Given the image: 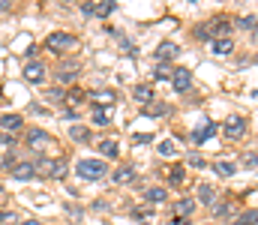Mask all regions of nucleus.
Listing matches in <instances>:
<instances>
[{
  "label": "nucleus",
  "mask_w": 258,
  "mask_h": 225,
  "mask_svg": "<svg viewBox=\"0 0 258 225\" xmlns=\"http://www.w3.org/2000/svg\"><path fill=\"white\" fill-rule=\"evenodd\" d=\"M105 171H108V165L102 159H78V165H75V174L81 180H102Z\"/></svg>",
  "instance_id": "f257e3e1"
},
{
  "label": "nucleus",
  "mask_w": 258,
  "mask_h": 225,
  "mask_svg": "<svg viewBox=\"0 0 258 225\" xmlns=\"http://www.w3.org/2000/svg\"><path fill=\"white\" fill-rule=\"evenodd\" d=\"M78 48V39L72 36V33H51L48 39H45V51H51V54H63V51H75Z\"/></svg>",
  "instance_id": "f03ea898"
},
{
  "label": "nucleus",
  "mask_w": 258,
  "mask_h": 225,
  "mask_svg": "<svg viewBox=\"0 0 258 225\" xmlns=\"http://www.w3.org/2000/svg\"><path fill=\"white\" fill-rule=\"evenodd\" d=\"M36 171L45 174V177H51V180H60L66 174V159H39Z\"/></svg>",
  "instance_id": "7ed1b4c3"
},
{
  "label": "nucleus",
  "mask_w": 258,
  "mask_h": 225,
  "mask_svg": "<svg viewBox=\"0 0 258 225\" xmlns=\"http://www.w3.org/2000/svg\"><path fill=\"white\" fill-rule=\"evenodd\" d=\"M249 135V123L243 120V117H231L228 123H225V138L228 141H243Z\"/></svg>",
  "instance_id": "20e7f679"
},
{
  "label": "nucleus",
  "mask_w": 258,
  "mask_h": 225,
  "mask_svg": "<svg viewBox=\"0 0 258 225\" xmlns=\"http://www.w3.org/2000/svg\"><path fill=\"white\" fill-rule=\"evenodd\" d=\"M207 33L213 36V42H216V39H231V21H228V18H216V21L207 27Z\"/></svg>",
  "instance_id": "39448f33"
},
{
  "label": "nucleus",
  "mask_w": 258,
  "mask_h": 225,
  "mask_svg": "<svg viewBox=\"0 0 258 225\" xmlns=\"http://www.w3.org/2000/svg\"><path fill=\"white\" fill-rule=\"evenodd\" d=\"M171 84H174L177 93H186V90L192 87V72H189L186 66H183V69H174V72H171Z\"/></svg>",
  "instance_id": "423d86ee"
},
{
  "label": "nucleus",
  "mask_w": 258,
  "mask_h": 225,
  "mask_svg": "<svg viewBox=\"0 0 258 225\" xmlns=\"http://www.w3.org/2000/svg\"><path fill=\"white\" fill-rule=\"evenodd\" d=\"M78 69H81V63H78V60H66V63H60V69H57V75H54V78H57L60 84H72Z\"/></svg>",
  "instance_id": "0eeeda50"
},
{
  "label": "nucleus",
  "mask_w": 258,
  "mask_h": 225,
  "mask_svg": "<svg viewBox=\"0 0 258 225\" xmlns=\"http://www.w3.org/2000/svg\"><path fill=\"white\" fill-rule=\"evenodd\" d=\"M24 81H27V84H42V81H45V66L36 63V60H30V63L24 66Z\"/></svg>",
  "instance_id": "6e6552de"
},
{
  "label": "nucleus",
  "mask_w": 258,
  "mask_h": 225,
  "mask_svg": "<svg viewBox=\"0 0 258 225\" xmlns=\"http://www.w3.org/2000/svg\"><path fill=\"white\" fill-rule=\"evenodd\" d=\"M0 129H6L9 135L12 132H21L24 129V117L21 114H0Z\"/></svg>",
  "instance_id": "1a4fd4ad"
},
{
  "label": "nucleus",
  "mask_w": 258,
  "mask_h": 225,
  "mask_svg": "<svg viewBox=\"0 0 258 225\" xmlns=\"http://www.w3.org/2000/svg\"><path fill=\"white\" fill-rule=\"evenodd\" d=\"M90 117H93V123H96V126H108V123L114 120V108H105V105H93Z\"/></svg>",
  "instance_id": "9d476101"
},
{
  "label": "nucleus",
  "mask_w": 258,
  "mask_h": 225,
  "mask_svg": "<svg viewBox=\"0 0 258 225\" xmlns=\"http://www.w3.org/2000/svg\"><path fill=\"white\" fill-rule=\"evenodd\" d=\"M9 174H12L15 180H33V177H36V162H18Z\"/></svg>",
  "instance_id": "9b49d317"
},
{
  "label": "nucleus",
  "mask_w": 258,
  "mask_h": 225,
  "mask_svg": "<svg viewBox=\"0 0 258 225\" xmlns=\"http://www.w3.org/2000/svg\"><path fill=\"white\" fill-rule=\"evenodd\" d=\"M177 51H180V48H177L174 42H159V45H156V60H159V63H168V60L177 57Z\"/></svg>",
  "instance_id": "f8f14e48"
},
{
  "label": "nucleus",
  "mask_w": 258,
  "mask_h": 225,
  "mask_svg": "<svg viewBox=\"0 0 258 225\" xmlns=\"http://www.w3.org/2000/svg\"><path fill=\"white\" fill-rule=\"evenodd\" d=\"M69 138L78 141V144H90V141H93V135H90V129H87L84 123H72V126H69Z\"/></svg>",
  "instance_id": "ddd939ff"
},
{
  "label": "nucleus",
  "mask_w": 258,
  "mask_h": 225,
  "mask_svg": "<svg viewBox=\"0 0 258 225\" xmlns=\"http://www.w3.org/2000/svg\"><path fill=\"white\" fill-rule=\"evenodd\" d=\"M39 144H51V135L42 129H27V147L39 150Z\"/></svg>",
  "instance_id": "4468645a"
},
{
  "label": "nucleus",
  "mask_w": 258,
  "mask_h": 225,
  "mask_svg": "<svg viewBox=\"0 0 258 225\" xmlns=\"http://www.w3.org/2000/svg\"><path fill=\"white\" fill-rule=\"evenodd\" d=\"M213 171H216L219 177H231V174H237V162H234V159H216V162H213Z\"/></svg>",
  "instance_id": "2eb2a0df"
},
{
  "label": "nucleus",
  "mask_w": 258,
  "mask_h": 225,
  "mask_svg": "<svg viewBox=\"0 0 258 225\" xmlns=\"http://www.w3.org/2000/svg\"><path fill=\"white\" fill-rule=\"evenodd\" d=\"M132 96H135V102H141V105H150V102H153V87H150V84H135Z\"/></svg>",
  "instance_id": "dca6fc26"
},
{
  "label": "nucleus",
  "mask_w": 258,
  "mask_h": 225,
  "mask_svg": "<svg viewBox=\"0 0 258 225\" xmlns=\"http://www.w3.org/2000/svg\"><path fill=\"white\" fill-rule=\"evenodd\" d=\"M111 180H114V183H120V186H123V183H132V180H135V168H129V165H120V168L111 174Z\"/></svg>",
  "instance_id": "f3484780"
},
{
  "label": "nucleus",
  "mask_w": 258,
  "mask_h": 225,
  "mask_svg": "<svg viewBox=\"0 0 258 225\" xmlns=\"http://www.w3.org/2000/svg\"><path fill=\"white\" fill-rule=\"evenodd\" d=\"M114 9H117V3H111V0H99V3H93V15H96V18H108Z\"/></svg>",
  "instance_id": "a211bd4d"
},
{
  "label": "nucleus",
  "mask_w": 258,
  "mask_h": 225,
  "mask_svg": "<svg viewBox=\"0 0 258 225\" xmlns=\"http://www.w3.org/2000/svg\"><path fill=\"white\" fill-rule=\"evenodd\" d=\"M114 99H117L114 90H96V93H93V105H105V108H111Z\"/></svg>",
  "instance_id": "6ab92c4d"
},
{
  "label": "nucleus",
  "mask_w": 258,
  "mask_h": 225,
  "mask_svg": "<svg viewBox=\"0 0 258 225\" xmlns=\"http://www.w3.org/2000/svg\"><path fill=\"white\" fill-rule=\"evenodd\" d=\"M231 51H234V42H231V39H216V42H213V54H216V57H228Z\"/></svg>",
  "instance_id": "aec40b11"
},
{
  "label": "nucleus",
  "mask_w": 258,
  "mask_h": 225,
  "mask_svg": "<svg viewBox=\"0 0 258 225\" xmlns=\"http://www.w3.org/2000/svg\"><path fill=\"white\" fill-rule=\"evenodd\" d=\"M144 198H147V201H150V204H162V201H165V198H168V192H165V189H162V186H150V189H147V192H144Z\"/></svg>",
  "instance_id": "412c9836"
},
{
  "label": "nucleus",
  "mask_w": 258,
  "mask_h": 225,
  "mask_svg": "<svg viewBox=\"0 0 258 225\" xmlns=\"http://www.w3.org/2000/svg\"><path fill=\"white\" fill-rule=\"evenodd\" d=\"M198 201H201V204H213V201H216V189H213L210 183H201V186H198Z\"/></svg>",
  "instance_id": "4be33fe9"
},
{
  "label": "nucleus",
  "mask_w": 258,
  "mask_h": 225,
  "mask_svg": "<svg viewBox=\"0 0 258 225\" xmlns=\"http://www.w3.org/2000/svg\"><path fill=\"white\" fill-rule=\"evenodd\" d=\"M144 114L147 117H162V114H168V105L165 102H150V105H144Z\"/></svg>",
  "instance_id": "5701e85b"
},
{
  "label": "nucleus",
  "mask_w": 258,
  "mask_h": 225,
  "mask_svg": "<svg viewBox=\"0 0 258 225\" xmlns=\"http://www.w3.org/2000/svg\"><path fill=\"white\" fill-rule=\"evenodd\" d=\"M99 153H102V156H111V159H117V153H120V150H117V141H114V138H105V141H99Z\"/></svg>",
  "instance_id": "b1692460"
},
{
  "label": "nucleus",
  "mask_w": 258,
  "mask_h": 225,
  "mask_svg": "<svg viewBox=\"0 0 258 225\" xmlns=\"http://www.w3.org/2000/svg\"><path fill=\"white\" fill-rule=\"evenodd\" d=\"M183 180H186V171H183V165H174V168H168V183L180 186Z\"/></svg>",
  "instance_id": "393cba45"
},
{
  "label": "nucleus",
  "mask_w": 258,
  "mask_h": 225,
  "mask_svg": "<svg viewBox=\"0 0 258 225\" xmlns=\"http://www.w3.org/2000/svg\"><path fill=\"white\" fill-rule=\"evenodd\" d=\"M213 132H216V126H213V123H207V126H201V129H195L192 141H195V144H201V141H207V138H210Z\"/></svg>",
  "instance_id": "a878e982"
},
{
  "label": "nucleus",
  "mask_w": 258,
  "mask_h": 225,
  "mask_svg": "<svg viewBox=\"0 0 258 225\" xmlns=\"http://www.w3.org/2000/svg\"><path fill=\"white\" fill-rule=\"evenodd\" d=\"M132 216L138 222H150L153 219V207H132Z\"/></svg>",
  "instance_id": "bb28decb"
},
{
  "label": "nucleus",
  "mask_w": 258,
  "mask_h": 225,
  "mask_svg": "<svg viewBox=\"0 0 258 225\" xmlns=\"http://www.w3.org/2000/svg\"><path fill=\"white\" fill-rule=\"evenodd\" d=\"M153 78H156V81H171V66H168V63H156Z\"/></svg>",
  "instance_id": "cd10ccee"
},
{
  "label": "nucleus",
  "mask_w": 258,
  "mask_h": 225,
  "mask_svg": "<svg viewBox=\"0 0 258 225\" xmlns=\"http://www.w3.org/2000/svg\"><path fill=\"white\" fill-rule=\"evenodd\" d=\"M174 210H177V213H183V216H189V213L195 210V201H192V198H180Z\"/></svg>",
  "instance_id": "c85d7f7f"
},
{
  "label": "nucleus",
  "mask_w": 258,
  "mask_h": 225,
  "mask_svg": "<svg viewBox=\"0 0 258 225\" xmlns=\"http://www.w3.org/2000/svg\"><path fill=\"white\" fill-rule=\"evenodd\" d=\"M186 165H192V168H204V165H207V162H204V156H201V153H186Z\"/></svg>",
  "instance_id": "c756f323"
},
{
  "label": "nucleus",
  "mask_w": 258,
  "mask_h": 225,
  "mask_svg": "<svg viewBox=\"0 0 258 225\" xmlns=\"http://www.w3.org/2000/svg\"><path fill=\"white\" fill-rule=\"evenodd\" d=\"M234 225H258V210H246V213H243Z\"/></svg>",
  "instance_id": "7c9ffc66"
},
{
  "label": "nucleus",
  "mask_w": 258,
  "mask_h": 225,
  "mask_svg": "<svg viewBox=\"0 0 258 225\" xmlns=\"http://www.w3.org/2000/svg\"><path fill=\"white\" fill-rule=\"evenodd\" d=\"M66 102H69V105L84 102V90H78V87H75V90H69V93H66Z\"/></svg>",
  "instance_id": "2f4dec72"
},
{
  "label": "nucleus",
  "mask_w": 258,
  "mask_h": 225,
  "mask_svg": "<svg viewBox=\"0 0 258 225\" xmlns=\"http://www.w3.org/2000/svg\"><path fill=\"white\" fill-rule=\"evenodd\" d=\"M159 156H174V153H177V147H174V141H162V144H159Z\"/></svg>",
  "instance_id": "473e14b6"
},
{
  "label": "nucleus",
  "mask_w": 258,
  "mask_h": 225,
  "mask_svg": "<svg viewBox=\"0 0 258 225\" xmlns=\"http://www.w3.org/2000/svg\"><path fill=\"white\" fill-rule=\"evenodd\" d=\"M0 165H3V168H6V171H12V168H15V165H18V159H15V153H12V150H9V153H6V156H3V162H0Z\"/></svg>",
  "instance_id": "72a5a7b5"
},
{
  "label": "nucleus",
  "mask_w": 258,
  "mask_h": 225,
  "mask_svg": "<svg viewBox=\"0 0 258 225\" xmlns=\"http://www.w3.org/2000/svg\"><path fill=\"white\" fill-rule=\"evenodd\" d=\"M237 24H240V27H243V30H252V27H258L255 15H243V18H240V21H237Z\"/></svg>",
  "instance_id": "f704fd0d"
},
{
  "label": "nucleus",
  "mask_w": 258,
  "mask_h": 225,
  "mask_svg": "<svg viewBox=\"0 0 258 225\" xmlns=\"http://www.w3.org/2000/svg\"><path fill=\"white\" fill-rule=\"evenodd\" d=\"M243 165L246 168H258V153H243Z\"/></svg>",
  "instance_id": "c9c22d12"
},
{
  "label": "nucleus",
  "mask_w": 258,
  "mask_h": 225,
  "mask_svg": "<svg viewBox=\"0 0 258 225\" xmlns=\"http://www.w3.org/2000/svg\"><path fill=\"white\" fill-rule=\"evenodd\" d=\"M153 141V135H147V132H138V135H132V144H150Z\"/></svg>",
  "instance_id": "e433bc0d"
},
{
  "label": "nucleus",
  "mask_w": 258,
  "mask_h": 225,
  "mask_svg": "<svg viewBox=\"0 0 258 225\" xmlns=\"http://www.w3.org/2000/svg\"><path fill=\"white\" fill-rule=\"evenodd\" d=\"M0 147H15V135H9V132H0Z\"/></svg>",
  "instance_id": "4c0bfd02"
},
{
  "label": "nucleus",
  "mask_w": 258,
  "mask_h": 225,
  "mask_svg": "<svg viewBox=\"0 0 258 225\" xmlns=\"http://www.w3.org/2000/svg\"><path fill=\"white\" fill-rule=\"evenodd\" d=\"M81 15L90 18V15H93V3H81Z\"/></svg>",
  "instance_id": "58836bf2"
},
{
  "label": "nucleus",
  "mask_w": 258,
  "mask_h": 225,
  "mask_svg": "<svg viewBox=\"0 0 258 225\" xmlns=\"http://www.w3.org/2000/svg\"><path fill=\"white\" fill-rule=\"evenodd\" d=\"M195 36H198V39H210V33H207L204 27H198V30H195Z\"/></svg>",
  "instance_id": "ea45409f"
},
{
  "label": "nucleus",
  "mask_w": 258,
  "mask_h": 225,
  "mask_svg": "<svg viewBox=\"0 0 258 225\" xmlns=\"http://www.w3.org/2000/svg\"><path fill=\"white\" fill-rule=\"evenodd\" d=\"M6 219H18V216H15V213H3V210H0V222H6Z\"/></svg>",
  "instance_id": "a19ab883"
},
{
  "label": "nucleus",
  "mask_w": 258,
  "mask_h": 225,
  "mask_svg": "<svg viewBox=\"0 0 258 225\" xmlns=\"http://www.w3.org/2000/svg\"><path fill=\"white\" fill-rule=\"evenodd\" d=\"M18 225H42V222H36V219H21Z\"/></svg>",
  "instance_id": "79ce46f5"
},
{
  "label": "nucleus",
  "mask_w": 258,
  "mask_h": 225,
  "mask_svg": "<svg viewBox=\"0 0 258 225\" xmlns=\"http://www.w3.org/2000/svg\"><path fill=\"white\" fill-rule=\"evenodd\" d=\"M9 9V0H0V12H6Z\"/></svg>",
  "instance_id": "37998d69"
},
{
  "label": "nucleus",
  "mask_w": 258,
  "mask_h": 225,
  "mask_svg": "<svg viewBox=\"0 0 258 225\" xmlns=\"http://www.w3.org/2000/svg\"><path fill=\"white\" fill-rule=\"evenodd\" d=\"M171 225H189V222H186V219H174Z\"/></svg>",
  "instance_id": "c03bdc74"
},
{
  "label": "nucleus",
  "mask_w": 258,
  "mask_h": 225,
  "mask_svg": "<svg viewBox=\"0 0 258 225\" xmlns=\"http://www.w3.org/2000/svg\"><path fill=\"white\" fill-rule=\"evenodd\" d=\"M201 225H207V222H201Z\"/></svg>",
  "instance_id": "a18cd8bd"
},
{
  "label": "nucleus",
  "mask_w": 258,
  "mask_h": 225,
  "mask_svg": "<svg viewBox=\"0 0 258 225\" xmlns=\"http://www.w3.org/2000/svg\"><path fill=\"white\" fill-rule=\"evenodd\" d=\"M255 60H258V57H255Z\"/></svg>",
  "instance_id": "49530a36"
}]
</instances>
